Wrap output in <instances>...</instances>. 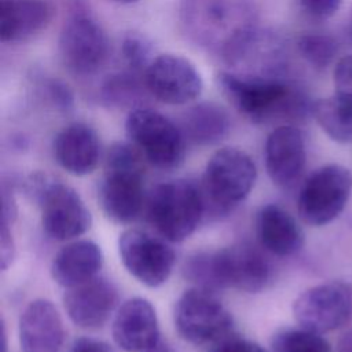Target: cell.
Here are the masks:
<instances>
[{"label":"cell","mask_w":352,"mask_h":352,"mask_svg":"<svg viewBox=\"0 0 352 352\" xmlns=\"http://www.w3.org/2000/svg\"><path fill=\"white\" fill-rule=\"evenodd\" d=\"M43 92L47 102L59 111H70L74 106V96L67 84L58 78L45 80L43 84Z\"/></svg>","instance_id":"cell-29"},{"label":"cell","mask_w":352,"mask_h":352,"mask_svg":"<svg viewBox=\"0 0 352 352\" xmlns=\"http://www.w3.org/2000/svg\"><path fill=\"white\" fill-rule=\"evenodd\" d=\"M274 352H331L329 341L307 329H285L275 334Z\"/></svg>","instance_id":"cell-26"},{"label":"cell","mask_w":352,"mask_h":352,"mask_svg":"<svg viewBox=\"0 0 352 352\" xmlns=\"http://www.w3.org/2000/svg\"><path fill=\"white\" fill-rule=\"evenodd\" d=\"M126 136L142 155L155 168H177L186 153V138L173 121L148 107L129 111L125 121Z\"/></svg>","instance_id":"cell-8"},{"label":"cell","mask_w":352,"mask_h":352,"mask_svg":"<svg viewBox=\"0 0 352 352\" xmlns=\"http://www.w3.org/2000/svg\"><path fill=\"white\" fill-rule=\"evenodd\" d=\"M18 206L14 195V182L6 180L1 182V226L11 227L16 219Z\"/></svg>","instance_id":"cell-32"},{"label":"cell","mask_w":352,"mask_h":352,"mask_svg":"<svg viewBox=\"0 0 352 352\" xmlns=\"http://www.w3.org/2000/svg\"><path fill=\"white\" fill-rule=\"evenodd\" d=\"M144 202V164L132 143L117 142L107 150L104 176L99 187V204L116 223H131Z\"/></svg>","instance_id":"cell-3"},{"label":"cell","mask_w":352,"mask_h":352,"mask_svg":"<svg viewBox=\"0 0 352 352\" xmlns=\"http://www.w3.org/2000/svg\"><path fill=\"white\" fill-rule=\"evenodd\" d=\"M146 352H157V351H146Z\"/></svg>","instance_id":"cell-38"},{"label":"cell","mask_w":352,"mask_h":352,"mask_svg":"<svg viewBox=\"0 0 352 352\" xmlns=\"http://www.w3.org/2000/svg\"><path fill=\"white\" fill-rule=\"evenodd\" d=\"M257 177L253 160L242 150L223 147L208 161L202 191L208 205L216 213H227L252 191Z\"/></svg>","instance_id":"cell-7"},{"label":"cell","mask_w":352,"mask_h":352,"mask_svg":"<svg viewBox=\"0 0 352 352\" xmlns=\"http://www.w3.org/2000/svg\"><path fill=\"white\" fill-rule=\"evenodd\" d=\"M183 275L194 286L210 292L234 287L261 292L271 278L268 260L249 243H236L214 252H197L186 258Z\"/></svg>","instance_id":"cell-2"},{"label":"cell","mask_w":352,"mask_h":352,"mask_svg":"<svg viewBox=\"0 0 352 352\" xmlns=\"http://www.w3.org/2000/svg\"><path fill=\"white\" fill-rule=\"evenodd\" d=\"M205 210L202 188L184 179L155 186L147 201L148 221L170 242L187 239L199 226Z\"/></svg>","instance_id":"cell-4"},{"label":"cell","mask_w":352,"mask_h":352,"mask_svg":"<svg viewBox=\"0 0 352 352\" xmlns=\"http://www.w3.org/2000/svg\"><path fill=\"white\" fill-rule=\"evenodd\" d=\"M26 186L40 206L43 228L51 238L69 241L89 230L91 212L73 187L43 173L32 175Z\"/></svg>","instance_id":"cell-6"},{"label":"cell","mask_w":352,"mask_h":352,"mask_svg":"<svg viewBox=\"0 0 352 352\" xmlns=\"http://www.w3.org/2000/svg\"><path fill=\"white\" fill-rule=\"evenodd\" d=\"M175 326L182 338L204 345L230 336L232 316L214 292L194 286L184 290L176 302Z\"/></svg>","instance_id":"cell-10"},{"label":"cell","mask_w":352,"mask_h":352,"mask_svg":"<svg viewBox=\"0 0 352 352\" xmlns=\"http://www.w3.org/2000/svg\"><path fill=\"white\" fill-rule=\"evenodd\" d=\"M118 253L126 271L147 287L164 285L176 263V254L165 241L135 228L120 235Z\"/></svg>","instance_id":"cell-13"},{"label":"cell","mask_w":352,"mask_h":352,"mask_svg":"<svg viewBox=\"0 0 352 352\" xmlns=\"http://www.w3.org/2000/svg\"><path fill=\"white\" fill-rule=\"evenodd\" d=\"M231 121L227 111L216 103L202 102L188 107L180 122L186 140L198 146L220 143L230 132Z\"/></svg>","instance_id":"cell-23"},{"label":"cell","mask_w":352,"mask_h":352,"mask_svg":"<svg viewBox=\"0 0 352 352\" xmlns=\"http://www.w3.org/2000/svg\"><path fill=\"white\" fill-rule=\"evenodd\" d=\"M70 352H111L110 345L92 337H78L73 341Z\"/></svg>","instance_id":"cell-35"},{"label":"cell","mask_w":352,"mask_h":352,"mask_svg":"<svg viewBox=\"0 0 352 352\" xmlns=\"http://www.w3.org/2000/svg\"><path fill=\"white\" fill-rule=\"evenodd\" d=\"M102 263V250L94 241H74L59 249L54 256L51 276L62 287H76L96 278Z\"/></svg>","instance_id":"cell-20"},{"label":"cell","mask_w":352,"mask_h":352,"mask_svg":"<svg viewBox=\"0 0 352 352\" xmlns=\"http://www.w3.org/2000/svg\"><path fill=\"white\" fill-rule=\"evenodd\" d=\"M301 10L315 19H327L341 7L342 0H297Z\"/></svg>","instance_id":"cell-30"},{"label":"cell","mask_w":352,"mask_h":352,"mask_svg":"<svg viewBox=\"0 0 352 352\" xmlns=\"http://www.w3.org/2000/svg\"><path fill=\"white\" fill-rule=\"evenodd\" d=\"M182 15L186 29L201 45L220 52L254 26L249 0H183Z\"/></svg>","instance_id":"cell-5"},{"label":"cell","mask_w":352,"mask_h":352,"mask_svg":"<svg viewBox=\"0 0 352 352\" xmlns=\"http://www.w3.org/2000/svg\"><path fill=\"white\" fill-rule=\"evenodd\" d=\"M150 94L140 74L126 70L109 74L99 87L100 103L109 109H138Z\"/></svg>","instance_id":"cell-25"},{"label":"cell","mask_w":352,"mask_h":352,"mask_svg":"<svg viewBox=\"0 0 352 352\" xmlns=\"http://www.w3.org/2000/svg\"><path fill=\"white\" fill-rule=\"evenodd\" d=\"M305 160V140L297 126L283 124L268 135L264 147V161L267 173L276 186H292L302 173Z\"/></svg>","instance_id":"cell-17"},{"label":"cell","mask_w":352,"mask_h":352,"mask_svg":"<svg viewBox=\"0 0 352 352\" xmlns=\"http://www.w3.org/2000/svg\"><path fill=\"white\" fill-rule=\"evenodd\" d=\"M50 19L51 7L45 0H0V37L4 43L28 40Z\"/></svg>","instance_id":"cell-22"},{"label":"cell","mask_w":352,"mask_h":352,"mask_svg":"<svg viewBox=\"0 0 352 352\" xmlns=\"http://www.w3.org/2000/svg\"><path fill=\"white\" fill-rule=\"evenodd\" d=\"M59 54L63 65L80 76L96 73L107 59L109 40L103 28L80 6L62 26Z\"/></svg>","instance_id":"cell-11"},{"label":"cell","mask_w":352,"mask_h":352,"mask_svg":"<svg viewBox=\"0 0 352 352\" xmlns=\"http://www.w3.org/2000/svg\"><path fill=\"white\" fill-rule=\"evenodd\" d=\"M65 330L56 307L44 298L30 301L19 318L22 352H59Z\"/></svg>","instance_id":"cell-18"},{"label":"cell","mask_w":352,"mask_h":352,"mask_svg":"<svg viewBox=\"0 0 352 352\" xmlns=\"http://www.w3.org/2000/svg\"><path fill=\"white\" fill-rule=\"evenodd\" d=\"M338 352H352V331L345 334L344 338L340 341Z\"/></svg>","instance_id":"cell-36"},{"label":"cell","mask_w":352,"mask_h":352,"mask_svg":"<svg viewBox=\"0 0 352 352\" xmlns=\"http://www.w3.org/2000/svg\"><path fill=\"white\" fill-rule=\"evenodd\" d=\"M217 85L228 102L254 122L297 121L311 114L312 102L282 77L221 72Z\"/></svg>","instance_id":"cell-1"},{"label":"cell","mask_w":352,"mask_h":352,"mask_svg":"<svg viewBox=\"0 0 352 352\" xmlns=\"http://www.w3.org/2000/svg\"><path fill=\"white\" fill-rule=\"evenodd\" d=\"M311 116L334 142L352 144V96L334 94L312 102Z\"/></svg>","instance_id":"cell-24"},{"label":"cell","mask_w":352,"mask_h":352,"mask_svg":"<svg viewBox=\"0 0 352 352\" xmlns=\"http://www.w3.org/2000/svg\"><path fill=\"white\" fill-rule=\"evenodd\" d=\"M54 155L56 162L70 175H89L99 164V136L92 126L84 122H73L55 136Z\"/></svg>","instance_id":"cell-19"},{"label":"cell","mask_w":352,"mask_h":352,"mask_svg":"<svg viewBox=\"0 0 352 352\" xmlns=\"http://www.w3.org/2000/svg\"><path fill=\"white\" fill-rule=\"evenodd\" d=\"M297 50L314 69L323 70L336 58L338 45L330 36L308 33L298 37Z\"/></svg>","instance_id":"cell-27"},{"label":"cell","mask_w":352,"mask_h":352,"mask_svg":"<svg viewBox=\"0 0 352 352\" xmlns=\"http://www.w3.org/2000/svg\"><path fill=\"white\" fill-rule=\"evenodd\" d=\"M143 78L151 96L173 106L195 100L204 88L202 76L195 65L175 54L155 56Z\"/></svg>","instance_id":"cell-14"},{"label":"cell","mask_w":352,"mask_h":352,"mask_svg":"<svg viewBox=\"0 0 352 352\" xmlns=\"http://www.w3.org/2000/svg\"><path fill=\"white\" fill-rule=\"evenodd\" d=\"M111 334L125 352L153 349L160 341V326L151 302L143 297L126 300L116 312Z\"/></svg>","instance_id":"cell-16"},{"label":"cell","mask_w":352,"mask_h":352,"mask_svg":"<svg viewBox=\"0 0 352 352\" xmlns=\"http://www.w3.org/2000/svg\"><path fill=\"white\" fill-rule=\"evenodd\" d=\"M333 78L337 94L352 96V55H345L337 60Z\"/></svg>","instance_id":"cell-31"},{"label":"cell","mask_w":352,"mask_h":352,"mask_svg":"<svg viewBox=\"0 0 352 352\" xmlns=\"http://www.w3.org/2000/svg\"><path fill=\"white\" fill-rule=\"evenodd\" d=\"M256 228L261 246L275 256H293L302 248L304 235L300 226L289 212L278 205L270 204L260 209Z\"/></svg>","instance_id":"cell-21"},{"label":"cell","mask_w":352,"mask_h":352,"mask_svg":"<svg viewBox=\"0 0 352 352\" xmlns=\"http://www.w3.org/2000/svg\"><path fill=\"white\" fill-rule=\"evenodd\" d=\"M352 315V287L341 280L315 285L293 302L300 327L324 334L342 327Z\"/></svg>","instance_id":"cell-12"},{"label":"cell","mask_w":352,"mask_h":352,"mask_svg":"<svg viewBox=\"0 0 352 352\" xmlns=\"http://www.w3.org/2000/svg\"><path fill=\"white\" fill-rule=\"evenodd\" d=\"M351 192V170L340 164L323 165L304 182L297 199L298 214L308 226H326L341 214Z\"/></svg>","instance_id":"cell-9"},{"label":"cell","mask_w":352,"mask_h":352,"mask_svg":"<svg viewBox=\"0 0 352 352\" xmlns=\"http://www.w3.org/2000/svg\"><path fill=\"white\" fill-rule=\"evenodd\" d=\"M154 48L151 41L140 33H128L121 41V55L131 72L144 74L153 59Z\"/></svg>","instance_id":"cell-28"},{"label":"cell","mask_w":352,"mask_h":352,"mask_svg":"<svg viewBox=\"0 0 352 352\" xmlns=\"http://www.w3.org/2000/svg\"><path fill=\"white\" fill-rule=\"evenodd\" d=\"M116 3H120V4H132V3H136L139 0H113Z\"/></svg>","instance_id":"cell-37"},{"label":"cell","mask_w":352,"mask_h":352,"mask_svg":"<svg viewBox=\"0 0 352 352\" xmlns=\"http://www.w3.org/2000/svg\"><path fill=\"white\" fill-rule=\"evenodd\" d=\"M212 352H265V351L258 344L250 340L227 336L217 342V345Z\"/></svg>","instance_id":"cell-33"},{"label":"cell","mask_w":352,"mask_h":352,"mask_svg":"<svg viewBox=\"0 0 352 352\" xmlns=\"http://www.w3.org/2000/svg\"><path fill=\"white\" fill-rule=\"evenodd\" d=\"M15 258V242L12 238L11 227L1 226L0 230V265L6 271Z\"/></svg>","instance_id":"cell-34"},{"label":"cell","mask_w":352,"mask_h":352,"mask_svg":"<svg viewBox=\"0 0 352 352\" xmlns=\"http://www.w3.org/2000/svg\"><path fill=\"white\" fill-rule=\"evenodd\" d=\"M118 302L117 287L104 278H94L67 289L63 307L69 319L82 329L103 326Z\"/></svg>","instance_id":"cell-15"}]
</instances>
